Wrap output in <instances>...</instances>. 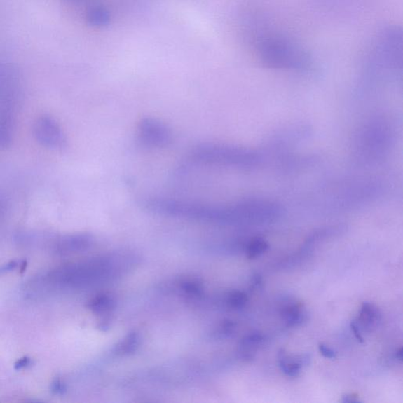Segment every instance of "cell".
Instances as JSON below:
<instances>
[{"mask_svg":"<svg viewBox=\"0 0 403 403\" xmlns=\"http://www.w3.org/2000/svg\"><path fill=\"white\" fill-rule=\"evenodd\" d=\"M260 55L268 67L278 69H304L308 56L296 43L284 38L272 37L261 43Z\"/></svg>","mask_w":403,"mask_h":403,"instance_id":"cell-1","label":"cell"},{"mask_svg":"<svg viewBox=\"0 0 403 403\" xmlns=\"http://www.w3.org/2000/svg\"><path fill=\"white\" fill-rule=\"evenodd\" d=\"M191 161L212 165L242 166L255 162V155L247 150L219 144L198 145L190 153Z\"/></svg>","mask_w":403,"mask_h":403,"instance_id":"cell-2","label":"cell"},{"mask_svg":"<svg viewBox=\"0 0 403 403\" xmlns=\"http://www.w3.org/2000/svg\"><path fill=\"white\" fill-rule=\"evenodd\" d=\"M139 142L151 148H164L172 142L170 128L156 118H144L137 126Z\"/></svg>","mask_w":403,"mask_h":403,"instance_id":"cell-3","label":"cell"},{"mask_svg":"<svg viewBox=\"0 0 403 403\" xmlns=\"http://www.w3.org/2000/svg\"><path fill=\"white\" fill-rule=\"evenodd\" d=\"M35 137L38 142L50 149L62 148L65 138L55 121L49 117H42L37 120L35 128Z\"/></svg>","mask_w":403,"mask_h":403,"instance_id":"cell-4","label":"cell"},{"mask_svg":"<svg viewBox=\"0 0 403 403\" xmlns=\"http://www.w3.org/2000/svg\"><path fill=\"white\" fill-rule=\"evenodd\" d=\"M278 357L281 371L291 377L298 376L302 368L308 366L310 362L308 355L292 357L287 355L283 349L279 350Z\"/></svg>","mask_w":403,"mask_h":403,"instance_id":"cell-5","label":"cell"},{"mask_svg":"<svg viewBox=\"0 0 403 403\" xmlns=\"http://www.w3.org/2000/svg\"><path fill=\"white\" fill-rule=\"evenodd\" d=\"M381 313L377 307L368 302L363 303L357 324L364 331L373 332L381 322Z\"/></svg>","mask_w":403,"mask_h":403,"instance_id":"cell-6","label":"cell"},{"mask_svg":"<svg viewBox=\"0 0 403 403\" xmlns=\"http://www.w3.org/2000/svg\"><path fill=\"white\" fill-rule=\"evenodd\" d=\"M282 317L290 327H296L306 321L307 313L304 306L300 303L287 305L282 310Z\"/></svg>","mask_w":403,"mask_h":403,"instance_id":"cell-7","label":"cell"},{"mask_svg":"<svg viewBox=\"0 0 403 403\" xmlns=\"http://www.w3.org/2000/svg\"><path fill=\"white\" fill-rule=\"evenodd\" d=\"M264 342V336L259 332H255L245 337L241 343L242 354L246 360H252L261 344Z\"/></svg>","mask_w":403,"mask_h":403,"instance_id":"cell-8","label":"cell"},{"mask_svg":"<svg viewBox=\"0 0 403 403\" xmlns=\"http://www.w3.org/2000/svg\"><path fill=\"white\" fill-rule=\"evenodd\" d=\"M268 243L261 238H256L251 242L247 248V257L255 259L268 251Z\"/></svg>","mask_w":403,"mask_h":403,"instance_id":"cell-9","label":"cell"},{"mask_svg":"<svg viewBox=\"0 0 403 403\" xmlns=\"http://www.w3.org/2000/svg\"><path fill=\"white\" fill-rule=\"evenodd\" d=\"M114 305L113 300L111 297L107 296H100L92 300L89 307L97 313H102L110 310Z\"/></svg>","mask_w":403,"mask_h":403,"instance_id":"cell-10","label":"cell"},{"mask_svg":"<svg viewBox=\"0 0 403 403\" xmlns=\"http://www.w3.org/2000/svg\"><path fill=\"white\" fill-rule=\"evenodd\" d=\"M139 343V337L136 334L128 336L125 340L121 343L118 351L121 354H130L136 350Z\"/></svg>","mask_w":403,"mask_h":403,"instance_id":"cell-11","label":"cell"},{"mask_svg":"<svg viewBox=\"0 0 403 403\" xmlns=\"http://www.w3.org/2000/svg\"><path fill=\"white\" fill-rule=\"evenodd\" d=\"M248 302V298L245 293L242 292H234L230 294L228 303L234 309L244 308Z\"/></svg>","mask_w":403,"mask_h":403,"instance_id":"cell-12","label":"cell"},{"mask_svg":"<svg viewBox=\"0 0 403 403\" xmlns=\"http://www.w3.org/2000/svg\"><path fill=\"white\" fill-rule=\"evenodd\" d=\"M50 391L56 395H62L65 393L67 391L65 383L60 379L53 381L50 385Z\"/></svg>","mask_w":403,"mask_h":403,"instance_id":"cell-13","label":"cell"},{"mask_svg":"<svg viewBox=\"0 0 403 403\" xmlns=\"http://www.w3.org/2000/svg\"><path fill=\"white\" fill-rule=\"evenodd\" d=\"M33 364V360L28 356H24L15 363V369L17 371L27 369Z\"/></svg>","mask_w":403,"mask_h":403,"instance_id":"cell-14","label":"cell"},{"mask_svg":"<svg viewBox=\"0 0 403 403\" xmlns=\"http://www.w3.org/2000/svg\"><path fill=\"white\" fill-rule=\"evenodd\" d=\"M320 353L325 357L328 358V360H335L337 357V354L334 350L326 346L325 344H320L318 347Z\"/></svg>","mask_w":403,"mask_h":403,"instance_id":"cell-15","label":"cell"},{"mask_svg":"<svg viewBox=\"0 0 403 403\" xmlns=\"http://www.w3.org/2000/svg\"><path fill=\"white\" fill-rule=\"evenodd\" d=\"M350 329L351 330H353V334L355 336V338L357 339V341L361 343H364V338L362 336L361 332H360V326H358V325L357 324V322L355 321H353L350 323Z\"/></svg>","mask_w":403,"mask_h":403,"instance_id":"cell-16","label":"cell"},{"mask_svg":"<svg viewBox=\"0 0 403 403\" xmlns=\"http://www.w3.org/2000/svg\"><path fill=\"white\" fill-rule=\"evenodd\" d=\"M342 402L343 403H360L362 402L360 399H358L357 395L355 394H346L343 395Z\"/></svg>","mask_w":403,"mask_h":403,"instance_id":"cell-17","label":"cell"},{"mask_svg":"<svg viewBox=\"0 0 403 403\" xmlns=\"http://www.w3.org/2000/svg\"><path fill=\"white\" fill-rule=\"evenodd\" d=\"M395 357L396 358H397L399 361L400 362L402 361L403 358L402 348H400L399 350H397V351H396Z\"/></svg>","mask_w":403,"mask_h":403,"instance_id":"cell-18","label":"cell"}]
</instances>
